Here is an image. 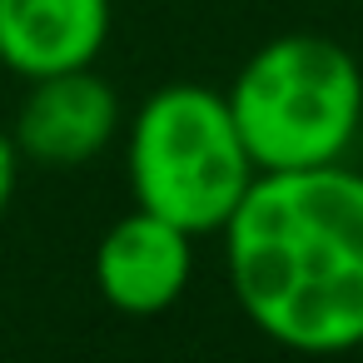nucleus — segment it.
I'll return each instance as SVG.
<instances>
[{"label":"nucleus","instance_id":"nucleus-1","mask_svg":"<svg viewBox=\"0 0 363 363\" xmlns=\"http://www.w3.org/2000/svg\"><path fill=\"white\" fill-rule=\"evenodd\" d=\"M224 269L244 318L289 353L363 348V174L348 164L254 174L229 214Z\"/></svg>","mask_w":363,"mask_h":363},{"label":"nucleus","instance_id":"nucleus-2","mask_svg":"<svg viewBox=\"0 0 363 363\" xmlns=\"http://www.w3.org/2000/svg\"><path fill=\"white\" fill-rule=\"evenodd\" d=\"M259 174L343 164L363 130V65L348 45L294 30L264 40L224 90Z\"/></svg>","mask_w":363,"mask_h":363},{"label":"nucleus","instance_id":"nucleus-3","mask_svg":"<svg viewBox=\"0 0 363 363\" xmlns=\"http://www.w3.org/2000/svg\"><path fill=\"white\" fill-rule=\"evenodd\" d=\"M125 169L135 209H150L184 234H219L254 184V160L239 140L229 100L209 85H160L130 120Z\"/></svg>","mask_w":363,"mask_h":363},{"label":"nucleus","instance_id":"nucleus-4","mask_svg":"<svg viewBox=\"0 0 363 363\" xmlns=\"http://www.w3.org/2000/svg\"><path fill=\"white\" fill-rule=\"evenodd\" d=\"M26 85L30 90H26L16 125H11L21 160H35L50 169H75L115 145L125 110H120L115 85L105 75H95V65L40 75Z\"/></svg>","mask_w":363,"mask_h":363},{"label":"nucleus","instance_id":"nucleus-5","mask_svg":"<svg viewBox=\"0 0 363 363\" xmlns=\"http://www.w3.org/2000/svg\"><path fill=\"white\" fill-rule=\"evenodd\" d=\"M194 274V234L135 209L115 219L95 244V289L110 308L130 318H155L174 308Z\"/></svg>","mask_w":363,"mask_h":363},{"label":"nucleus","instance_id":"nucleus-6","mask_svg":"<svg viewBox=\"0 0 363 363\" xmlns=\"http://www.w3.org/2000/svg\"><path fill=\"white\" fill-rule=\"evenodd\" d=\"M115 26V0H0V65L21 80L85 70Z\"/></svg>","mask_w":363,"mask_h":363},{"label":"nucleus","instance_id":"nucleus-7","mask_svg":"<svg viewBox=\"0 0 363 363\" xmlns=\"http://www.w3.org/2000/svg\"><path fill=\"white\" fill-rule=\"evenodd\" d=\"M16 179H21V150H16V135L0 125V214L16 194Z\"/></svg>","mask_w":363,"mask_h":363}]
</instances>
